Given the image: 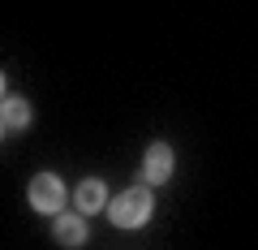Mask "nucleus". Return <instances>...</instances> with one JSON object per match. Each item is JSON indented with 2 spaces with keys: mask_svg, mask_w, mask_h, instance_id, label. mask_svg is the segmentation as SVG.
<instances>
[{
  "mask_svg": "<svg viewBox=\"0 0 258 250\" xmlns=\"http://www.w3.org/2000/svg\"><path fill=\"white\" fill-rule=\"evenodd\" d=\"M151 212H155V203H151L147 185H134V190L116 194V198H112V207H108V216H112L116 229H142V224L151 220Z\"/></svg>",
  "mask_w": 258,
  "mask_h": 250,
  "instance_id": "obj_1",
  "label": "nucleus"
},
{
  "mask_svg": "<svg viewBox=\"0 0 258 250\" xmlns=\"http://www.w3.org/2000/svg\"><path fill=\"white\" fill-rule=\"evenodd\" d=\"M30 207L35 212H43V216H60L64 212V181L56 173H39V177H30Z\"/></svg>",
  "mask_w": 258,
  "mask_h": 250,
  "instance_id": "obj_2",
  "label": "nucleus"
},
{
  "mask_svg": "<svg viewBox=\"0 0 258 250\" xmlns=\"http://www.w3.org/2000/svg\"><path fill=\"white\" fill-rule=\"evenodd\" d=\"M142 177H147V185H164L168 177H172V147H168V142H151L147 147Z\"/></svg>",
  "mask_w": 258,
  "mask_h": 250,
  "instance_id": "obj_3",
  "label": "nucleus"
},
{
  "mask_svg": "<svg viewBox=\"0 0 258 250\" xmlns=\"http://www.w3.org/2000/svg\"><path fill=\"white\" fill-rule=\"evenodd\" d=\"M0 125H5V134H18L30 125V104L18 99V95H5V104H0Z\"/></svg>",
  "mask_w": 258,
  "mask_h": 250,
  "instance_id": "obj_4",
  "label": "nucleus"
},
{
  "mask_svg": "<svg viewBox=\"0 0 258 250\" xmlns=\"http://www.w3.org/2000/svg\"><path fill=\"white\" fill-rule=\"evenodd\" d=\"M103 207H108V190H103V181H99V177H86V181L78 185V212L95 216V212H103Z\"/></svg>",
  "mask_w": 258,
  "mask_h": 250,
  "instance_id": "obj_5",
  "label": "nucleus"
},
{
  "mask_svg": "<svg viewBox=\"0 0 258 250\" xmlns=\"http://www.w3.org/2000/svg\"><path fill=\"white\" fill-rule=\"evenodd\" d=\"M56 241H60V246H82V241H86L82 212H60V216H56Z\"/></svg>",
  "mask_w": 258,
  "mask_h": 250,
  "instance_id": "obj_6",
  "label": "nucleus"
}]
</instances>
